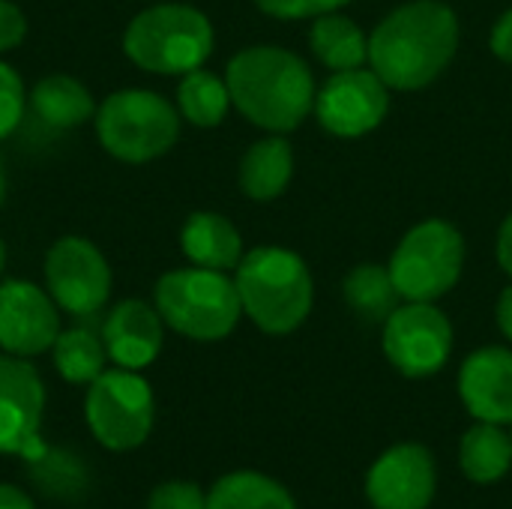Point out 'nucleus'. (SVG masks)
Masks as SVG:
<instances>
[{"instance_id":"obj_35","label":"nucleus","mask_w":512,"mask_h":509,"mask_svg":"<svg viewBox=\"0 0 512 509\" xmlns=\"http://www.w3.org/2000/svg\"><path fill=\"white\" fill-rule=\"evenodd\" d=\"M3 195H6V171H3V162H0V204H3Z\"/></svg>"},{"instance_id":"obj_24","label":"nucleus","mask_w":512,"mask_h":509,"mask_svg":"<svg viewBox=\"0 0 512 509\" xmlns=\"http://www.w3.org/2000/svg\"><path fill=\"white\" fill-rule=\"evenodd\" d=\"M231 108L228 81L207 69H192L177 87V111L198 129H213L225 120Z\"/></svg>"},{"instance_id":"obj_33","label":"nucleus","mask_w":512,"mask_h":509,"mask_svg":"<svg viewBox=\"0 0 512 509\" xmlns=\"http://www.w3.org/2000/svg\"><path fill=\"white\" fill-rule=\"evenodd\" d=\"M0 509H36V507H33V501H30L18 486L0 483Z\"/></svg>"},{"instance_id":"obj_10","label":"nucleus","mask_w":512,"mask_h":509,"mask_svg":"<svg viewBox=\"0 0 512 509\" xmlns=\"http://www.w3.org/2000/svg\"><path fill=\"white\" fill-rule=\"evenodd\" d=\"M453 327L432 303H405L384 321V354L408 378H429L450 360Z\"/></svg>"},{"instance_id":"obj_23","label":"nucleus","mask_w":512,"mask_h":509,"mask_svg":"<svg viewBox=\"0 0 512 509\" xmlns=\"http://www.w3.org/2000/svg\"><path fill=\"white\" fill-rule=\"evenodd\" d=\"M459 465L474 483L501 480L512 465V438L498 423H477L462 438Z\"/></svg>"},{"instance_id":"obj_14","label":"nucleus","mask_w":512,"mask_h":509,"mask_svg":"<svg viewBox=\"0 0 512 509\" xmlns=\"http://www.w3.org/2000/svg\"><path fill=\"white\" fill-rule=\"evenodd\" d=\"M435 462L420 444L387 450L366 477V495L375 509H426L435 498Z\"/></svg>"},{"instance_id":"obj_19","label":"nucleus","mask_w":512,"mask_h":509,"mask_svg":"<svg viewBox=\"0 0 512 509\" xmlns=\"http://www.w3.org/2000/svg\"><path fill=\"white\" fill-rule=\"evenodd\" d=\"M27 102L33 114L51 129H78L96 114V102L90 90L78 78L63 75V72H54L36 81Z\"/></svg>"},{"instance_id":"obj_5","label":"nucleus","mask_w":512,"mask_h":509,"mask_svg":"<svg viewBox=\"0 0 512 509\" xmlns=\"http://www.w3.org/2000/svg\"><path fill=\"white\" fill-rule=\"evenodd\" d=\"M153 300L162 321L174 333L195 342L225 339L243 315L237 282L228 279L222 270H207V267H186V270L165 273L156 282Z\"/></svg>"},{"instance_id":"obj_1","label":"nucleus","mask_w":512,"mask_h":509,"mask_svg":"<svg viewBox=\"0 0 512 509\" xmlns=\"http://www.w3.org/2000/svg\"><path fill=\"white\" fill-rule=\"evenodd\" d=\"M456 48V12L441 0H411L393 9L369 36V63L387 87L420 90L450 66Z\"/></svg>"},{"instance_id":"obj_20","label":"nucleus","mask_w":512,"mask_h":509,"mask_svg":"<svg viewBox=\"0 0 512 509\" xmlns=\"http://www.w3.org/2000/svg\"><path fill=\"white\" fill-rule=\"evenodd\" d=\"M309 42H312L315 57L333 72L360 69L369 60V36L363 33L357 21L339 12L318 15L309 30Z\"/></svg>"},{"instance_id":"obj_4","label":"nucleus","mask_w":512,"mask_h":509,"mask_svg":"<svg viewBox=\"0 0 512 509\" xmlns=\"http://www.w3.org/2000/svg\"><path fill=\"white\" fill-rule=\"evenodd\" d=\"M123 51L144 72L186 75L213 54V24L186 3L147 6L129 21Z\"/></svg>"},{"instance_id":"obj_16","label":"nucleus","mask_w":512,"mask_h":509,"mask_svg":"<svg viewBox=\"0 0 512 509\" xmlns=\"http://www.w3.org/2000/svg\"><path fill=\"white\" fill-rule=\"evenodd\" d=\"M459 396L480 423H512V351H474L459 372Z\"/></svg>"},{"instance_id":"obj_21","label":"nucleus","mask_w":512,"mask_h":509,"mask_svg":"<svg viewBox=\"0 0 512 509\" xmlns=\"http://www.w3.org/2000/svg\"><path fill=\"white\" fill-rule=\"evenodd\" d=\"M207 509H297V504L282 483L258 471H234L207 492Z\"/></svg>"},{"instance_id":"obj_26","label":"nucleus","mask_w":512,"mask_h":509,"mask_svg":"<svg viewBox=\"0 0 512 509\" xmlns=\"http://www.w3.org/2000/svg\"><path fill=\"white\" fill-rule=\"evenodd\" d=\"M27 468L33 486L51 501H78L90 486L87 465L75 453L60 447H48L39 459L27 462Z\"/></svg>"},{"instance_id":"obj_22","label":"nucleus","mask_w":512,"mask_h":509,"mask_svg":"<svg viewBox=\"0 0 512 509\" xmlns=\"http://www.w3.org/2000/svg\"><path fill=\"white\" fill-rule=\"evenodd\" d=\"M345 303L369 324H384L399 309V288L390 276V267L357 264L342 282Z\"/></svg>"},{"instance_id":"obj_12","label":"nucleus","mask_w":512,"mask_h":509,"mask_svg":"<svg viewBox=\"0 0 512 509\" xmlns=\"http://www.w3.org/2000/svg\"><path fill=\"white\" fill-rule=\"evenodd\" d=\"M390 87L372 69H345L327 78L315 96V114L330 135L360 138L384 123Z\"/></svg>"},{"instance_id":"obj_25","label":"nucleus","mask_w":512,"mask_h":509,"mask_svg":"<svg viewBox=\"0 0 512 509\" xmlns=\"http://www.w3.org/2000/svg\"><path fill=\"white\" fill-rule=\"evenodd\" d=\"M51 357H54V369L69 384H93L108 363L102 333H93L87 327L60 330L57 342L51 345Z\"/></svg>"},{"instance_id":"obj_34","label":"nucleus","mask_w":512,"mask_h":509,"mask_svg":"<svg viewBox=\"0 0 512 509\" xmlns=\"http://www.w3.org/2000/svg\"><path fill=\"white\" fill-rule=\"evenodd\" d=\"M498 327H501V333L512 342V285L504 288V294L498 300Z\"/></svg>"},{"instance_id":"obj_17","label":"nucleus","mask_w":512,"mask_h":509,"mask_svg":"<svg viewBox=\"0 0 512 509\" xmlns=\"http://www.w3.org/2000/svg\"><path fill=\"white\" fill-rule=\"evenodd\" d=\"M180 249L195 267L207 270H237L243 261V237L222 213H192L180 231Z\"/></svg>"},{"instance_id":"obj_31","label":"nucleus","mask_w":512,"mask_h":509,"mask_svg":"<svg viewBox=\"0 0 512 509\" xmlns=\"http://www.w3.org/2000/svg\"><path fill=\"white\" fill-rule=\"evenodd\" d=\"M492 51L504 60L512 63V9L498 18V24L492 27Z\"/></svg>"},{"instance_id":"obj_8","label":"nucleus","mask_w":512,"mask_h":509,"mask_svg":"<svg viewBox=\"0 0 512 509\" xmlns=\"http://www.w3.org/2000/svg\"><path fill=\"white\" fill-rule=\"evenodd\" d=\"M84 417L93 438L111 453L138 450L156 420V402L150 384L132 369H108L87 384Z\"/></svg>"},{"instance_id":"obj_28","label":"nucleus","mask_w":512,"mask_h":509,"mask_svg":"<svg viewBox=\"0 0 512 509\" xmlns=\"http://www.w3.org/2000/svg\"><path fill=\"white\" fill-rule=\"evenodd\" d=\"M147 509H207V495L195 483L171 480L150 492Z\"/></svg>"},{"instance_id":"obj_7","label":"nucleus","mask_w":512,"mask_h":509,"mask_svg":"<svg viewBox=\"0 0 512 509\" xmlns=\"http://www.w3.org/2000/svg\"><path fill=\"white\" fill-rule=\"evenodd\" d=\"M387 267L405 303H432L459 282L465 240L450 222L426 219L402 237Z\"/></svg>"},{"instance_id":"obj_36","label":"nucleus","mask_w":512,"mask_h":509,"mask_svg":"<svg viewBox=\"0 0 512 509\" xmlns=\"http://www.w3.org/2000/svg\"><path fill=\"white\" fill-rule=\"evenodd\" d=\"M6 270V243L0 240V273Z\"/></svg>"},{"instance_id":"obj_2","label":"nucleus","mask_w":512,"mask_h":509,"mask_svg":"<svg viewBox=\"0 0 512 509\" xmlns=\"http://www.w3.org/2000/svg\"><path fill=\"white\" fill-rule=\"evenodd\" d=\"M225 81L231 105H237L249 123L273 135L297 129L309 111H315L318 90L312 69L288 48L255 45L237 51L228 63Z\"/></svg>"},{"instance_id":"obj_18","label":"nucleus","mask_w":512,"mask_h":509,"mask_svg":"<svg viewBox=\"0 0 512 509\" xmlns=\"http://www.w3.org/2000/svg\"><path fill=\"white\" fill-rule=\"evenodd\" d=\"M294 174V150L285 138L270 135L255 141L240 159V189L252 201L279 198Z\"/></svg>"},{"instance_id":"obj_15","label":"nucleus","mask_w":512,"mask_h":509,"mask_svg":"<svg viewBox=\"0 0 512 509\" xmlns=\"http://www.w3.org/2000/svg\"><path fill=\"white\" fill-rule=\"evenodd\" d=\"M102 342L111 363H117L120 369L141 372L162 351L165 321L156 306H147L144 300H123L108 312L102 324Z\"/></svg>"},{"instance_id":"obj_27","label":"nucleus","mask_w":512,"mask_h":509,"mask_svg":"<svg viewBox=\"0 0 512 509\" xmlns=\"http://www.w3.org/2000/svg\"><path fill=\"white\" fill-rule=\"evenodd\" d=\"M27 108V93H24V81L21 75L0 60V141L9 138Z\"/></svg>"},{"instance_id":"obj_32","label":"nucleus","mask_w":512,"mask_h":509,"mask_svg":"<svg viewBox=\"0 0 512 509\" xmlns=\"http://www.w3.org/2000/svg\"><path fill=\"white\" fill-rule=\"evenodd\" d=\"M498 261H501L504 273L512 276V213L504 219V225L498 231Z\"/></svg>"},{"instance_id":"obj_13","label":"nucleus","mask_w":512,"mask_h":509,"mask_svg":"<svg viewBox=\"0 0 512 509\" xmlns=\"http://www.w3.org/2000/svg\"><path fill=\"white\" fill-rule=\"evenodd\" d=\"M60 336V309L33 282L9 279L0 285V348L12 357H39Z\"/></svg>"},{"instance_id":"obj_6","label":"nucleus","mask_w":512,"mask_h":509,"mask_svg":"<svg viewBox=\"0 0 512 509\" xmlns=\"http://www.w3.org/2000/svg\"><path fill=\"white\" fill-rule=\"evenodd\" d=\"M96 135L120 162H153L177 144L180 111L153 90H117L96 108Z\"/></svg>"},{"instance_id":"obj_9","label":"nucleus","mask_w":512,"mask_h":509,"mask_svg":"<svg viewBox=\"0 0 512 509\" xmlns=\"http://www.w3.org/2000/svg\"><path fill=\"white\" fill-rule=\"evenodd\" d=\"M45 285L60 312L96 315L111 297V267L87 237H60L45 255Z\"/></svg>"},{"instance_id":"obj_29","label":"nucleus","mask_w":512,"mask_h":509,"mask_svg":"<svg viewBox=\"0 0 512 509\" xmlns=\"http://www.w3.org/2000/svg\"><path fill=\"white\" fill-rule=\"evenodd\" d=\"M261 12L273 15V18H318L327 12H339L348 0H255Z\"/></svg>"},{"instance_id":"obj_11","label":"nucleus","mask_w":512,"mask_h":509,"mask_svg":"<svg viewBox=\"0 0 512 509\" xmlns=\"http://www.w3.org/2000/svg\"><path fill=\"white\" fill-rule=\"evenodd\" d=\"M45 414V384L39 372L12 354H0V453L24 462L39 459L48 444L39 435Z\"/></svg>"},{"instance_id":"obj_3","label":"nucleus","mask_w":512,"mask_h":509,"mask_svg":"<svg viewBox=\"0 0 512 509\" xmlns=\"http://www.w3.org/2000/svg\"><path fill=\"white\" fill-rule=\"evenodd\" d=\"M243 315L270 336L294 333L312 312V276L306 261L282 246H258L237 264Z\"/></svg>"},{"instance_id":"obj_30","label":"nucleus","mask_w":512,"mask_h":509,"mask_svg":"<svg viewBox=\"0 0 512 509\" xmlns=\"http://www.w3.org/2000/svg\"><path fill=\"white\" fill-rule=\"evenodd\" d=\"M27 36V18L12 0H0V54L21 45Z\"/></svg>"}]
</instances>
